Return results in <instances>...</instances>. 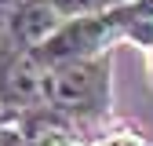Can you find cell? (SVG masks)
Returning a JSON list of instances; mask_svg holds the SVG:
<instances>
[{"label": "cell", "mask_w": 153, "mask_h": 146, "mask_svg": "<svg viewBox=\"0 0 153 146\" xmlns=\"http://www.w3.org/2000/svg\"><path fill=\"white\" fill-rule=\"evenodd\" d=\"M109 102H113L109 51L80 62L44 66V110L66 121H91L109 113Z\"/></svg>", "instance_id": "cell-1"}, {"label": "cell", "mask_w": 153, "mask_h": 146, "mask_svg": "<svg viewBox=\"0 0 153 146\" xmlns=\"http://www.w3.org/2000/svg\"><path fill=\"white\" fill-rule=\"evenodd\" d=\"M0 106L18 117L44 110V66L29 51H18L11 44L0 62Z\"/></svg>", "instance_id": "cell-2"}, {"label": "cell", "mask_w": 153, "mask_h": 146, "mask_svg": "<svg viewBox=\"0 0 153 146\" xmlns=\"http://www.w3.org/2000/svg\"><path fill=\"white\" fill-rule=\"evenodd\" d=\"M66 18L55 11L48 0H26V4L15 11V18L7 22L4 40L11 48H18V51H33V48H40L48 36H55V29Z\"/></svg>", "instance_id": "cell-3"}, {"label": "cell", "mask_w": 153, "mask_h": 146, "mask_svg": "<svg viewBox=\"0 0 153 146\" xmlns=\"http://www.w3.org/2000/svg\"><path fill=\"white\" fill-rule=\"evenodd\" d=\"M113 11H117V22H120V40L153 48V0H128Z\"/></svg>", "instance_id": "cell-4"}, {"label": "cell", "mask_w": 153, "mask_h": 146, "mask_svg": "<svg viewBox=\"0 0 153 146\" xmlns=\"http://www.w3.org/2000/svg\"><path fill=\"white\" fill-rule=\"evenodd\" d=\"M48 4L62 18H80V15H99V11H109V7H120L128 0H48Z\"/></svg>", "instance_id": "cell-5"}, {"label": "cell", "mask_w": 153, "mask_h": 146, "mask_svg": "<svg viewBox=\"0 0 153 146\" xmlns=\"http://www.w3.org/2000/svg\"><path fill=\"white\" fill-rule=\"evenodd\" d=\"M99 146H153V142L139 132H109L99 139Z\"/></svg>", "instance_id": "cell-6"}, {"label": "cell", "mask_w": 153, "mask_h": 146, "mask_svg": "<svg viewBox=\"0 0 153 146\" xmlns=\"http://www.w3.org/2000/svg\"><path fill=\"white\" fill-rule=\"evenodd\" d=\"M26 0H0V36H4V29H7V22L15 18V11L22 7Z\"/></svg>", "instance_id": "cell-7"}, {"label": "cell", "mask_w": 153, "mask_h": 146, "mask_svg": "<svg viewBox=\"0 0 153 146\" xmlns=\"http://www.w3.org/2000/svg\"><path fill=\"white\" fill-rule=\"evenodd\" d=\"M0 146H26L22 132H18V124H11V128H0Z\"/></svg>", "instance_id": "cell-8"}, {"label": "cell", "mask_w": 153, "mask_h": 146, "mask_svg": "<svg viewBox=\"0 0 153 146\" xmlns=\"http://www.w3.org/2000/svg\"><path fill=\"white\" fill-rule=\"evenodd\" d=\"M11 124H18V113H11L7 106H0V128H11Z\"/></svg>", "instance_id": "cell-9"}, {"label": "cell", "mask_w": 153, "mask_h": 146, "mask_svg": "<svg viewBox=\"0 0 153 146\" xmlns=\"http://www.w3.org/2000/svg\"><path fill=\"white\" fill-rule=\"evenodd\" d=\"M4 55H7V40L0 36V62H4Z\"/></svg>", "instance_id": "cell-10"}, {"label": "cell", "mask_w": 153, "mask_h": 146, "mask_svg": "<svg viewBox=\"0 0 153 146\" xmlns=\"http://www.w3.org/2000/svg\"><path fill=\"white\" fill-rule=\"evenodd\" d=\"M149 80H153V48H149Z\"/></svg>", "instance_id": "cell-11"}]
</instances>
